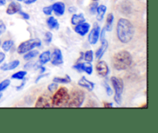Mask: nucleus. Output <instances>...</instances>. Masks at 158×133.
Listing matches in <instances>:
<instances>
[{
	"instance_id": "nucleus-8",
	"label": "nucleus",
	"mask_w": 158,
	"mask_h": 133,
	"mask_svg": "<svg viewBox=\"0 0 158 133\" xmlns=\"http://www.w3.org/2000/svg\"><path fill=\"white\" fill-rule=\"evenodd\" d=\"M73 68L75 69L76 71H79V72H85L88 75H91L93 74V71H94V68H93V65L91 63V62L87 61L84 62V63H80V62H78V63H76L73 66Z\"/></svg>"
},
{
	"instance_id": "nucleus-4",
	"label": "nucleus",
	"mask_w": 158,
	"mask_h": 133,
	"mask_svg": "<svg viewBox=\"0 0 158 133\" xmlns=\"http://www.w3.org/2000/svg\"><path fill=\"white\" fill-rule=\"evenodd\" d=\"M85 100V93L81 90L76 89L70 93L66 107L68 108H80L83 105Z\"/></svg>"
},
{
	"instance_id": "nucleus-46",
	"label": "nucleus",
	"mask_w": 158,
	"mask_h": 133,
	"mask_svg": "<svg viewBox=\"0 0 158 133\" xmlns=\"http://www.w3.org/2000/svg\"><path fill=\"white\" fill-rule=\"evenodd\" d=\"M17 1H19V2H21V1H23V0H17Z\"/></svg>"
},
{
	"instance_id": "nucleus-48",
	"label": "nucleus",
	"mask_w": 158,
	"mask_h": 133,
	"mask_svg": "<svg viewBox=\"0 0 158 133\" xmlns=\"http://www.w3.org/2000/svg\"><path fill=\"white\" fill-rule=\"evenodd\" d=\"M0 45H1V41H0Z\"/></svg>"
},
{
	"instance_id": "nucleus-22",
	"label": "nucleus",
	"mask_w": 158,
	"mask_h": 133,
	"mask_svg": "<svg viewBox=\"0 0 158 133\" xmlns=\"http://www.w3.org/2000/svg\"><path fill=\"white\" fill-rule=\"evenodd\" d=\"M71 78L68 74H66L64 77H54L52 81L56 82L57 84H69L71 82Z\"/></svg>"
},
{
	"instance_id": "nucleus-45",
	"label": "nucleus",
	"mask_w": 158,
	"mask_h": 133,
	"mask_svg": "<svg viewBox=\"0 0 158 133\" xmlns=\"http://www.w3.org/2000/svg\"><path fill=\"white\" fill-rule=\"evenodd\" d=\"M93 1H94V2H97V1H99V0H93Z\"/></svg>"
},
{
	"instance_id": "nucleus-36",
	"label": "nucleus",
	"mask_w": 158,
	"mask_h": 133,
	"mask_svg": "<svg viewBox=\"0 0 158 133\" xmlns=\"http://www.w3.org/2000/svg\"><path fill=\"white\" fill-rule=\"evenodd\" d=\"M49 74H44V73H43V74H40V75H39L38 77H37V78L35 79V82L37 84L39 81H40V80H41V79H43V78H44V77H47V76H49Z\"/></svg>"
},
{
	"instance_id": "nucleus-1",
	"label": "nucleus",
	"mask_w": 158,
	"mask_h": 133,
	"mask_svg": "<svg viewBox=\"0 0 158 133\" xmlns=\"http://www.w3.org/2000/svg\"><path fill=\"white\" fill-rule=\"evenodd\" d=\"M135 33L134 25L130 20L121 18L117 24V36L118 40L123 43H127L132 40Z\"/></svg>"
},
{
	"instance_id": "nucleus-17",
	"label": "nucleus",
	"mask_w": 158,
	"mask_h": 133,
	"mask_svg": "<svg viewBox=\"0 0 158 133\" xmlns=\"http://www.w3.org/2000/svg\"><path fill=\"white\" fill-rule=\"evenodd\" d=\"M51 53L49 50H46L42 53L39 57V63L41 65H44L50 61Z\"/></svg>"
},
{
	"instance_id": "nucleus-21",
	"label": "nucleus",
	"mask_w": 158,
	"mask_h": 133,
	"mask_svg": "<svg viewBox=\"0 0 158 133\" xmlns=\"http://www.w3.org/2000/svg\"><path fill=\"white\" fill-rule=\"evenodd\" d=\"M114 16L113 13H109L106 16V26H105V29L106 31L108 32H110L113 29V23H114Z\"/></svg>"
},
{
	"instance_id": "nucleus-5",
	"label": "nucleus",
	"mask_w": 158,
	"mask_h": 133,
	"mask_svg": "<svg viewBox=\"0 0 158 133\" xmlns=\"http://www.w3.org/2000/svg\"><path fill=\"white\" fill-rule=\"evenodd\" d=\"M111 84L113 88L115 90V94H114V99L117 105L122 104V94H123V89H124V83L123 79L119 78L117 77H112L110 78Z\"/></svg>"
},
{
	"instance_id": "nucleus-40",
	"label": "nucleus",
	"mask_w": 158,
	"mask_h": 133,
	"mask_svg": "<svg viewBox=\"0 0 158 133\" xmlns=\"http://www.w3.org/2000/svg\"><path fill=\"white\" fill-rule=\"evenodd\" d=\"M24 1V3L26 5H30V4H32V3L35 2L36 1H38V0H23Z\"/></svg>"
},
{
	"instance_id": "nucleus-32",
	"label": "nucleus",
	"mask_w": 158,
	"mask_h": 133,
	"mask_svg": "<svg viewBox=\"0 0 158 133\" xmlns=\"http://www.w3.org/2000/svg\"><path fill=\"white\" fill-rule=\"evenodd\" d=\"M43 13L45 14V15H52V6H45V7H43Z\"/></svg>"
},
{
	"instance_id": "nucleus-11",
	"label": "nucleus",
	"mask_w": 158,
	"mask_h": 133,
	"mask_svg": "<svg viewBox=\"0 0 158 133\" xmlns=\"http://www.w3.org/2000/svg\"><path fill=\"white\" fill-rule=\"evenodd\" d=\"M96 70L99 75L103 77H107L108 74H110V68L106 62L104 60H99L96 65Z\"/></svg>"
},
{
	"instance_id": "nucleus-37",
	"label": "nucleus",
	"mask_w": 158,
	"mask_h": 133,
	"mask_svg": "<svg viewBox=\"0 0 158 133\" xmlns=\"http://www.w3.org/2000/svg\"><path fill=\"white\" fill-rule=\"evenodd\" d=\"M5 58H6V54L2 52H0V64L4 61Z\"/></svg>"
},
{
	"instance_id": "nucleus-27",
	"label": "nucleus",
	"mask_w": 158,
	"mask_h": 133,
	"mask_svg": "<svg viewBox=\"0 0 158 133\" xmlns=\"http://www.w3.org/2000/svg\"><path fill=\"white\" fill-rule=\"evenodd\" d=\"M10 84L11 81L9 79H6V80L0 82V92H2L3 91H5L10 85Z\"/></svg>"
},
{
	"instance_id": "nucleus-20",
	"label": "nucleus",
	"mask_w": 158,
	"mask_h": 133,
	"mask_svg": "<svg viewBox=\"0 0 158 133\" xmlns=\"http://www.w3.org/2000/svg\"><path fill=\"white\" fill-rule=\"evenodd\" d=\"M48 26L50 29H59L60 28V23H59L58 20L53 16H49L46 20Z\"/></svg>"
},
{
	"instance_id": "nucleus-43",
	"label": "nucleus",
	"mask_w": 158,
	"mask_h": 133,
	"mask_svg": "<svg viewBox=\"0 0 158 133\" xmlns=\"http://www.w3.org/2000/svg\"><path fill=\"white\" fill-rule=\"evenodd\" d=\"M6 4V0H0V6H5Z\"/></svg>"
},
{
	"instance_id": "nucleus-15",
	"label": "nucleus",
	"mask_w": 158,
	"mask_h": 133,
	"mask_svg": "<svg viewBox=\"0 0 158 133\" xmlns=\"http://www.w3.org/2000/svg\"><path fill=\"white\" fill-rule=\"evenodd\" d=\"M52 11L56 13V15L61 16L64 14L66 6H65L64 3L62 2H57L52 5Z\"/></svg>"
},
{
	"instance_id": "nucleus-33",
	"label": "nucleus",
	"mask_w": 158,
	"mask_h": 133,
	"mask_svg": "<svg viewBox=\"0 0 158 133\" xmlns=\"http://www.w3.org/2000/svg\"><path fill=\"white\" fill-rule=\"evenodd\" d=\"M35 66H37V63H33V62H28L27 63H26L24 66V67L26 69H31V68H35Z\"/></svg>"
},
{
	"instance_id": "nucleus-30",
	"label": "nucleus",
	"mask_w": 158,
	"mask_h": 133,
	"mask_svg": "<svg viewBox=\"0 0 158 133\" xmlns=\"http://www.w3.org/2000/svg\"><path fill=\"white\" fill-rule=\"evenodd\" d=\"M58 88L59 85L58 84L56 83V82H52V83L49 84L48 85V90H49V91H50V92H55Z\"/></svg>"
},
{
	"instance_id": "nucleus-47",
	"label": "nucleus",
	"mask_w": 158,
	"mask_h": 133,
	"mask_svg": "<svg viewBox=\"0 0 158 133\" xmlns=\"http://www.w3.org/2000/svg\"><path fill=\"white\" fill-rule=\"evenodd\" d=\"M50 1H54V0H50Z\"/></svg>"
},
{
	"instance_id": "nucleus-24",
	"label": "nucleus",
	"mask_w": 158,
	"mask_h": 133,
	"mask_svg": "<svg viewBox=\"0 0 158 133\" xmlns=\"http://www.w3.org/2000/svg\"><path fill=\"white\" fill-rule=\"evenodd\" d=\"M38 55H39L38 50H33V49H32V50H30V51H29V52L24 54L23 59H24L25 60H27V61H29V60H32V59L36 57Z\"/></svg>"
},
{
	"instance_id": "nucleus-39",
	"label": "nucleus",
	"mask_w": 158,
	"mask_h": 133,
	"mask_svg": "<svg viewBox=\"0 0 158 133\" xmlns=\"http://www.w3.org/2000/svg\"><path fill=\"white\" fill-rule=\"evenodd\" d=\"M25 84H26V81H25V80H23V82L21 84L19 85V86L16 87V90H17V91H20V90H23V88H24Z\"/></svg>"
},
{
	"instance_id": "nucleus-13",
	"label": "nucleus",
	"mask_w": 158,
	"mask_h": 133,
	"mask_svg": "<svg viewBox=\"0 0 158 133\" xmlns=\"http://www.w3.org/2000/svg\"><path fill=\"white\" fill-rule=\"evenodd\" d=\"M78 84L82 88H86L89 91H92L94 89V87H95V84L93 81L88 80L86 77H82L78 81Z\"/></svg>"
},
{
	"instance_id": "nucleus-38",
	"label": "nucleus",
	"mask_w": 158,
	"mask_h": 133,
	"mask_svg": "<svg viewBox=\"0 0 158 133\" xmlns=\"http://www.w3.org/2000/svg\"><path fill=\"white\" fill-rule=\"evenodd\" d=\"M103 107L104 108H113L114 107V105L111 102H105L104 105H103Z\"/></svg>"
},
{
	"instance_id": "nucleus-28",
	"label": "nucleus",
	"mask_w": 158,
	"mask_h": 133,
	"mask_svg": "<svg viewBox=\"0 0 158 133\" xmlns=\"http://www.w3.org/2000/svg\"><path fill=\"white\" fill-rule=\"evenodd\" d=\"M44 40H45V42H46V43H47V44H49V43L52 42V33L50 32V31H47V32L45 33Z\"/></svg>"
},
{
	"instance_id": "nucleus-19",
	"label": "nucleus",
	"mask_w": 158,
	"mask_h": 133,
	"mask_svg": "<svg viewBox=\"0 0 158 133\" xmlns=\"http://www.w3.org/2000/svg\"><path fill=\"white\" fill-rule=\"evenodd\" d=\"M106 6L105 5H100V6H98L97 9V19L98 20L99 22L103 21V18H104V15L106 12Z\"/></svg>"
},
{
	"instance_id": "nucleus-31",
	"label": "nucleus",
	"mask_w": 158,
	"mask_h": 133,
	"mask_svg": "<svg viewBox=\"0 0 158 133\" xmlns=\"http://www.w3.org/2000/svg\"><path fill=\"white\" fill-rule=\"evenodd\" d=\"M98 6L99 5L97 2H94L90 5V6H89V12H90L91 14L94 15V14L97 12V9Z\"/></svg>"
},
{
	"instance_id": "nucleus-34",
	"label": "nucleus",
	"mask_w": 158,
	"mask_h": 133,
	"mask_svg": "<svg viewBox=\"0 0 158 133\" xmlns=\"http://www.w3.org/2000/svg\"><path fill=\"white\" fill-rule=\"evenodd\" d=\"M6 25H5L4 23H3V22L0 19V35H1V34H2L3 32L6 31Z\"/></svg>"
},
{
	"instance_id": "nucleus-9",
	"label": "nucleus",
	"mask_w": 158,
	"mask_h": 133,
	"mask_svg": "<svg viewBox=\"0 0 158 133\" xmlns=\"http://www.w3.org/2000/svg\"><path fill=\"white\" fill-rule=\"evenodd\" d=\"M35 108H50L52 107V97L48 94H43L37 99Z\"/></svg>"
},
{
	"instance_id": "nucleus-29",
	"label": "nucleus",
	"mask_w": 158,
	"mask_h": 133,
	"mask_svg": "<svg viewBox=\"0 0 158 133\" xmlns=\"http://www.w3.org/2000/svg\"><path fill=\"white\" fill-rule=\"evenodd\" d=\"M103 86H104L105 90H106V93L108 96H112L113 94H114V91H113L112 88L110 86L109 84H107V82L104 81L103 83Z\"/></svg>"
},
{
	"instance_id": "nucleus-41",
	"label": "nucleus",
	"mask_w": 158,
	"mask_h": 133,
	"mask_svg": "<svg viewBox=\"0 0 158 133\" xmlns=\"http://www.w3.org/2000/svg\"><path fill=\"white\" fill-rule=\"evenodd\" d=\"M68 11H69L70 13H75V12H77V9H76V7H74V6H71V7L69 8Z\"/></svg>"
},
{
	"instance_id": "nucleus-12",
	"label": "nucleus",
	"mask_w": 158,
	"mask_h": 133,
	"mask_svg": "<svg viewBox=\"0 0 158 133\" xmlns=\"http://www.w3.org/2000/svg\"><path fill=\"white\" fill-rule=\"evenodd\" d=\"M90 27L91 26L89 23L84 22V23H80V24L75 26L74 31H75L77 34L81 36H86V34L89 32Z\"/></svg>"
},
{
	"instance_id": "nucleus-14",
	"label": "nucleus",
	"mask_w": 158,
	"mask_h": 133,
	"mask_svg": "<svg viewBox=\"0 0 158 133\" xmlns=\"http://www.w3.org/2000/svg\"><path fill=\"white\" fill-rule=\"evenodd\" d=\"M21 5L18 2H12L6 9V13L8 15H14L15 13H18L21 10Z\"/></svg>"
},
{
	"instance_id": "nucleus-16",
	"label": "nucleus",
	"mask_w": 158,
	"mask_h": 133,
	"mask_svg": "<svg viewBox=\"0 0 158 133\" xmlns=\"http://www.w3.org/2000/svg\"><path fill=\"white\" fill-rule=\"evenodd\" d=\"M20 61L19 60H12V61L9 62V63H4L3 65H2L0 66V69L3 71H12V70L15 69L16 67H18L19 65Z\"/></svg>"
},
{
	"instance_id": "nucleus-23",
	"label": "nucleus",
	"mask_w": 158,
	"mask_h": 133,
	"mask_svg": "<svg viewBox=\"0 0 158 133\" xmlns=\"http://www.w3.org/2000/svg\"><path fill=\"white\" fill-rule=\"evenodd\" d=\"M27 75V71H19L18 72L15 73L11 76V78L13 80H23L25 79V77Z\"/></svg>"
},
{
	"instance_id": "nucleus-3",
	"label": "nucleus",
	"mask_w": 158,
	"mask_h": 133,
	"mask_svg": "<svg viewBox=\"0 0 158 133\" xmlns=\"http://www.w3.org/2000/svg\"><path fill=\"white\" fill-rule=\"evenodd\" d=\"M69 97L67 88L65 87L58 88L52 97V107H66Z\"/></svg>"
},
{
	"instance_id": "nucleus-26",
	"label": "nucleus",
	"mask_w": 158,
	"mask_h": 133,
	"mask_svg": "<svg viewBox=\"0 0 158 133\" xmlns=\"http://www.w3.org/2000/svg\"><path fill=\"white\" fill-rule=\"evenodd\" d=\"M94 51L92 49H89V50L86 51L84 54V57H83V60H85V61L87 62H92L94 60Z\"/></svg>"
},
{
	"instance_id": "nucleus-25",
	"label": "nucleus",
	"mask_w": 158,
	"mask_h": 133,
	"mask_svg": "<svg viewBox=\"0 0 158 133\" xmlns=\"http://www.w3.org/2000/svg\"><path fill=\"white\" fill-rule=\"evenodd\" d=\"M13 45H14L13 40H8L3 42V43L2 44V49L5 51V52H8V51H9L11 49H12Z\"/></svg>"
},
{
	"instance_id": "nucleus-10",
	"label": "nucleus",
	"mask_w": 158,
	"mask_h": 133,
	"mask_svg": "<svg viewBox=\"0 0 158 133\" xmlns=\"http://www.w3.org/2000/svg\"><path fill=\"white\" fill-rule=\"evenodd\" d=\"M50 61L54 66H60V65L63 64L64 61H63V56L61 49H58V48L54 49L53 53L51 54Z\"/></svg>"
},
{
	"instance_id": "nucleus-6",
	"label": "nucleus",
	"mask_w": 158,
	"mask_h": 133,
	"mask_svg": "<svg viewBox=\"0 0 158 133\" xmlns=\"http://www.w3.org/2000/svg\"><path fill=\"white\" fill-rule=\"evenodd\" d=\"M42 45L41 40L39 38L29 39V40H26L19 45L17 48V53L19 54H24L32 49H35V47H39Z\"/></svg>"
},
{
	"instance_id": "nucleus-7",
	"label": "nucleus",
	"mask_w": 158,
	"mask_h": 133,
	"mask_svg": "<svg viewBox=\"0 0 158 133\" xmlns=\"http://www.w3.org/2000/svg\"><path fill=\"white\" fill-rule=\"evenodd\" d=\"M100 35V26L98 23H95L94 24V27L91 29L90 32L88 35V41L90 44L95 45L98 42Z\"/></svg>"
},
{
	"instance_id": "nucleus-42",
	"label": "nucleus",
	"mask_w": 158,
	"mask_h": 133,
	"mask_svg": "<svg viewBox=\"0 0 158 133\" xmlns=\"http://www.w3.org/2000/svg\"><path fill=\"white\" fill-rule=\"evenodd\" d=\"M83 57H84V53L80 52V57H79V59H78V60H77V62H80L81 60H83Z\"/></svg>"
},
{
	"instance_id": "nucleus-2",
	"label": "nucleus",
	"mask_w": 158,
	"mask_h": 133,
	"mask_svg": "<svg viewBox=\"0 0 158 133\" xmlns=\"http://www.w3.org/2000/svg\"><path fill=\"white\" fill-rule=\"evenodd\" d=\"M133 63V57L127 50H120L114 55L112 58L113 66L117 71H124Z\"/></svg>"
},
{
	"instance_id": "nucleus-44",
	"label": "nucleus",
	"mask_w": 158,
	"mask_h": 133,
	"mask_svg": "<svg viewBox=\"0 0 158 133\" xmlns=\"http://www.w3.org/2000/svg\"><path fill=\"white\" fill-rule=\"evenodd\" d=\"M2 93L0 92V99L2 98Z\"/></svg>"
},
{
	"instance_id": "nucleus-18",
	"label": "nucleus",
	"mask_w": 158,
	"mask_h": 133,
	"mask_svg": "<svg viewBox=\"0 0 158 133\" xmlns=\"http://www.w3.org/2000/svg\"><path fill=\"white\" fill-rule=\"evenodd\" d=\"M86 22V19H85L84 15L83 13H79V14H73L71 18V23L73 26H77V25L80 24L82 23Z\"/></svg>"
},
{
	"instance_id": "nucleus-35",
	"label": "nucleus",
	"mask_w": 158,
	"mask_h": 133,
	"mask_svg": "<svg viewBox=\"0 0 158 133\" xmlns=\"http://www.w3.org/2000/svg\"><path fill=\"white\" fill-rule=\"evenodd\" d=\"M19 13L20 15H22V17H23V18L26 20L29 19V18H30V16H29V14L26 13V12H23V11H21V10L19 12Z\"/></svg>"
}]
</instances>
